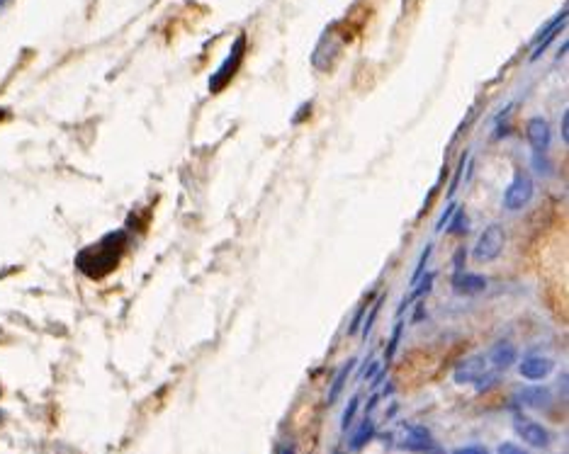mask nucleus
<instances>
[{
	"mask_svg": "<svg viewBox=\"0 0 569 454\" xmlns=\"http://www.w3.org/2000/svg\"><path fill=\"white\" fill-rule=\"evenodd\" d=\"M124 245H127V233H124V231L107 233L100 243L80 250L78 258H76V265H78L80 272H85L88 277H92V280H97V277H105L109 270H114V267H117L119 255H122Z\"/></svg>",
	"mask_w": 569,
	"mask_h": 454,
	"instance_id": "1",
	"label": "nucleus"
},
{
	"mask_svg": "<svg viewBox=\"0 0 569 454\" xmlns=\"http://www.w3.org/2000/svg\"><path fill=\"white\" fill-rule=\"evenodd\" d=\"M244 56H246V35H239L236 42L232 44V49H229L227 59H224L222 63H219V68L212 73L210 83V92H222L224 87L232 83V78L236 75V70L241 68V63H244Z\"/></svg>",
	"mask_w": 569,
	"mask_h": 454,
	"instance_id": "2",
	"label": "nucleus"
},
{
	"mask_svg": "<svg viewBox=\"0 0 569 454\" xmlns=\"http://www.w3.org/2000/svg\"><path fill=\"white\" fill-rule=\"evenodd\" d=\"M535 195V183L528 173L518 171L513 175V180L508 183V188L503 190V209L508 211H518L523 207H528V202L533 200Z\"/></svg>",
	"mask_w": 569,
	"mask_h": 454,
	"instance_id": "3",
	"label": "nucleus"
},
{
	"mask_svg": "<svg viewBox=\"0 0 569 454\" xmlns=\"http://www.w3.org/2000/svg\"><path fill=\"white\" fill-rule=\"evenodd\" d=\"M341 49H343V39L331 27V30H326L324 35H321V39L316 42V49H314V54H311V66H314L316 70H321V73H326V70L333 68L336 59L341 56Z\"/></svg>",
	"mask_w": 569,
	"mask_h": 454,
	"instance_id": "4",
	"label": "nucleus"
},
{
	"mask_svg": "<svg viewBox=\"0 0 569 454\" xmlns=\"http://www.w3.org/2000/svg\"><path fill=\"white\" fill-rule=\"evenodd\" d=\"M503 245H506L503 226L501 223H489V226L481 231V236L477 238V245H474V260L494 262L503 253Z\"/></svg>",
	"mask_w": 569,
	"mask_h": 454,
	"instance_id": "5",
	"label": "nucleus"
},
{
	"mask_svg": "<svg viewBox=\"0 0 569 454\" xmlns=\"http://www.w3.org/2000/svg\"><path fill=\"white\" fill-rule=\"evenodd\" d=\"M455 384H477L479 389L484 386V379H491L489 369H486V360L481 355H469V357L460 360L455 372H453Z\"/></svg>",
	"mask_w": 569,
	"mask_h": 454,
	"instance_id": "6",
	"label": "nucleus"
},
{
	"mask_svg": "<svg viewBox=\"0 0 569 454\" xmlns=\"http://www.w3.org/2000/svg\"><path fill=\"white\" fill-rule=\"evenodd\" d=\"M565 25H567V8H562L560 13L555 15V20H550L547 25L543 27V30L535 35V39H533V54H530V61H538L540 56H543V51L547 47H550V42L555 39L557 35H560L562 30H565Z\"/></svg>",
	"mask_w": 569,
	"mask_h": 454,
	"instance_id": "7",
	"label": "nucleus"
},
{
	"mask_svg": "<svg viewBox=\"0 0 569 454\" xmlns=\"http://www.w3.org/2000/svg\"><path fill=\"white\" fill-rule=\"evenodd\" d=\"M402 450L421 452V454L433 452L436 450L433 435H431L424 425H407V433H404V440H402Z\"/></svg>",
	"mask_w": 569,
	"mask_h": 454,
	"instance_id": "8",
	"label": "nucleus"
},
{
	"mask_svg": "<svg viewBox=\"0 0 569 454\" xmlns=\"http://www.w3.org/2000/svg\"><path fill=\"white\" fill-rule=\"evenodd\" d=\"M525 136H528V144L533 146L535 153H545L547 149H550L552 131H550L547 119H543V117L528 119V124H525Z\"/></svg>",
	"mask_w": 569,
	"mask_h": 454,
	"instance_id": "9",
	"label": "nucleus"
},
{
	"mask_svg": "<svg viewBox=\"0 0 569 454\" xmlns=\"http://www.w3.org/2000/svg\"><path fill=\"white\" fill-rule=\"evenodd\" d=\"M516 433L525 442V445L538 447V450H543V447L550 445V433H547V430L540 423H535V420L518 418L516 420Z\"/></svg>",
	"mask_w": 569,
	"mask_h": 454,
	"instance_id": "10",
	"label": "nucleus"
},
{
	"mask_svg": "<svg viewBox=\"0 0 569 454\" xmlns=\"http://www.w3.org/2000/svg\"><path fill=\"white\" fill-rule=\"evenodd\" d=\"M552 369H555V362H552L550 357H543V355H528V357H523V362L518 364V374L530 381L545 379Z\"/></svg>",
	"mask_w": 569,
	"mask_h": 454,
	"instance_id": "11",
	"label": "nucleus"
},
{
	"mask_svg": "<svg viewBox=\"0 0 569 454\" xmlns=\"http://www.w3.org/2000/svg\"><path fill=\"white\" fill-rule=\"evenodd\" d=\"M484 289H486V277L474 275V272L460 270L455 272V277H453V292H455L457 297H477Z\"/></svg>",
	"mask_w": 569,
	"mask_h": 454,
	"instance_id": "12",
	"label": "nucleus"
},
{
	"mask_svg": "<svg viewBox=\"0 0 569 454\" xmlns=\"http://www.w3.org/2000/svg\"><path fill=\"white\" fill-rule=\"evenodd\" d=\"M516 360H518V350H516L513 343H508V340H499L489 352V362L494 364L496 369L513 367V362H516Z\"/></svg>",
	"mask_w": 569,
	"mask_h": 454,
	"instance_id": "13",
	"label": "nucleus"
},
{
	"mask_svg": "<svg viewBox=\"0 0 569 454\" xmlns=\"http://www.w3.org/2000/svg\"><path fill=\"white\" fill-rule=\"evenodd\" d=\"M518 401H521V406L525 408H535V411H543L552 403V393L550 389H545V386H528V389H523L518 393Z\"/></svg>",
	"mask_w": 569,
	"mask_h": 454,
	"instance_id": "14",
	"label": "nucleus"
},
{
	"mask_svg": "<svg viewBox=\"0 0 569 454\" xmlns=\"http://www.w3.org/2000/svg\"><path fill=\"white\" fill-rule=\"evenodd\" d=\"M372 437H375V420H372L370 415H365L363 423L358 425V430H355L353 437H350V450H353V452L363 450Z\"/></svg>",
	"mask_w": 569,
	"mask_h": 454,
	"instance_id": "15",
	"label": "nucleus"
},
{
	"mask_svg": "<svg viewBox=\"0 0 569 454\" xmlns=\"http://www.w3.org/2000/svg\"><path fill=\"white\" fill-rule=\"evenodd\" d=\"M353 369H355V360H348V362L338 369V374L333 376V384H331V389H328V398H326L328 406L338 401V396H341L343 386H346V381H348V376H350V372H353Z\"/></svg>",
	"mask_w": 569,
	"mask_h": 454,
	"instance_id": "16",
	"label": "nucleus"
},
{
	"mask_svg": "<svg viewBox=\"0 0 569 454\" xmlns=\"http://www.w3.org/2000/svg\"><path fill=\"white\" fill-rule=\"evenodd\" d=\"M445 228H448V233H455V236L467 233V214H465L462 209H455V219H450V221L445 223Z\"/></svg>",
	"mask_w": 569,
	"mask_h": 454,
	"instance_id": "17",
	"label": "nucleus"
},
{
	"mask_svg": "<svg viewBox=\"0 0 569 454\" xmlns=\"http://www.w3.org/2000/svg\"><path fill=\"white\" fill-rule=\"evenodd\" d=\"M358 406H360V396H353L348 401L346 411H343V415H341V430H343V433H346L350 425H353V418H355V413H358Z\"/></svg>",
	"mask_w": 569,
	"mask_h": 454,
	"instance_id": "18",
	"label": "nucleus"
},
{
	"mask_svg": "<svg viewBox=\"0 0 569 454\" xmlns=\"http://www.w3.org/2000/svg\"><path fill=\"white\" fill-rule=\"evenodd\" d=\"M431 253H433V243L426 245V250H424V253H421L419 265H416V272H414V277H412V284H414V282H419V277L424 275L426 265H429V260H431Z\"/></svg>",
	"mask_w": 569,
	"mask_h": 454,
	"instance_id": "19",
	"label": "nucleus"
},
{
	"mask_svg": "<svg viewBox=\"0 0 569 454\" xmlns=\"http://www.w3.org/2000/svg\"><path fill=\"white\" fill-rule=\"evenodd\" d=\"M380 306H382V297H380V299H375V304H372V309H370L368 319L363 321V336H365V338H368V333L372 331V326H375L377 314H380Z\"/></svg>",
	"mask_w": 569,
	"mask_h": 454,
	"instance_id": "20",
	"label": "nucleus"
},
{
	"mask_svg": "<svg viewBox=\"0 0 569 454\" xmlns=\"http://www.w3.org/2000/svg\"><path fill=\"white\" fill-rule=\"evenodd\" d=\"M402 328L404 324L399 321L397 326H394V333H392V340H390V348H387V352H385V362H392V357H394V352H397V345H399V338H402Z\"/></svg>",
	"mask_w": 569,
	"mask_h": 454,
	"instance_id": "21",
	"label": "nucleus"
},
{
	"mask_svg": "<svg viewBox=\"0 0 569 454\" xmlns=\"http://www.w3.org/2000/svg\"><path fill=\"white\" fill-rule=\"evenodd\" d=\"M365 311H368V302H365L358 311H355L353 321H350V326H348V336H355V333H358V328L363 326V314H365Z\"/></svg>",
	"mask_w": 569,
	"mask_h": 454,
	"instance_id": "22",
	"label": "nucleus"
},
{
	"mask_svg": "<svg viewBox=\"0 0 569 454\" xmlns=\"http://www.w3.org/2000/svg\"><path fill=\"white\" fill-rule=\"evenodd\" d=\"M455 209H457V207H455V204H453V202H450V204H448V209H445V211H443V216H441V219H438V223H436V231H438V233H441V231H443V228H445V223H448V221H450V219H453V214H455Z\"/></svg>",
	"mask_w": 569,
	"mask_h": 454,
	"instance_id": "23",
	"label": "nucleus"
},
{
	"mask_svg": "<svg viewBox=\"0 0 569 454\" xmlns=\"http://www.w3.org/2000/svg\"><path fill=\"white\" fill-rule=\"evenodd\" d=\"M499 454H528V452L523 447L513 445V442H503V445H499Z\"/></svg>",
	"mask_w": 569,
	"mask_h": 454,
	"instance_id": "24",
	"label": "nucleus"
},
{
	"mask_svg": "<svg viewBox=\"0 0 569 454\" xmlns=\"http://www.w3.org/2000/svg\"><path fill=\"white\" fill-rule=\"evenodd\" d=\"M453 454H489L484 450V447H477V445H469V447H460V450H455Z\"/></svg>",
	"mask_w": 569,
	"mask_h": 454,
	"instance_id": "25",
	"label": "nucleus"
},
{
	"mask_svg": "<svg viewBox=\"0 0 569 454\" xmlns=\"http://www.w3.org/2000/svg\"><path fill=\"white\" fill-rule=\"evenodd\" d=\"M560 127H562V141L567 144V141H569V131H567L569 129V112H567V109L562 112V124H560Z\"/></svg>",
	"mask_w": 569,
	"mask_h": 454,
	"instance_id": "26",
	"label": "nucleus"
},
{
	"mask_svg": "<svg viewBox=\"0 0 569 454\" xmlns=\"http://www.w3.org/2000/svg\"><path fill=\"white\" fill-rule=\"evenodd\" d=\"M465 255H467V253H465V248H460V250H457V255H455V270H457V272L462 270V258H465Z\"/></svg>",
	"mask_w": 569,
	"mask_h": 454,
	"instance_id": "27",
	"label": "nucleus"
},
{
	"mask_svg": "<svg viewBox=\"0 0 569 454\" xmlns=\"http://www.w3.org/2000/svg\"><path fill=\"white\" fill-rule=\"evenodd\" d=\"M280 454H294V450H292V447H289V445H284L282 450H280Z\"/></svg>",
	"mask_w": 569,
	"mask_h": 454,
	"instance_id": "28",
	"label": "nucleus"
},
{
	"mask_svg": "<svg viewBox=\"0 0 569 454\" xmlns=\"http://www.w3.org/2000/svg\"><path fill=\"white\" fill-rule=\"evenodd\" d=\"M5 3H10V0H0V10H3V8H5Z\"/></svg>",
	"mask_w": 569,
	"mask_h": 454,
	"instance_id": "29",
	"label": "nucleus"
},
{
	"mask_svg": "<svg viewBox=\"0 0 569 454\" xmlns=\"http://www.w3.org/2000/svg\"><path fill=\"white\" fill-rule=\"evenodd\" d=\"M0 418H3V411H0Z\"/></svg>",
	"mask_w": 569,
	"mask_h": 454,
	"instance_id": "30",
	"label": "nucleus"
}]
</instances>
